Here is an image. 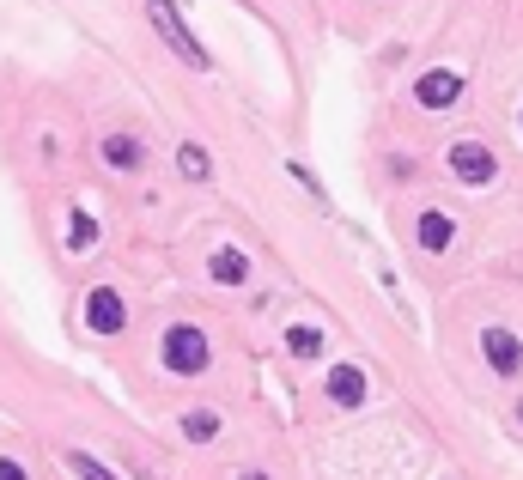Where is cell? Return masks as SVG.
Listing matches in <instances>:
<instances>
[{
  "instance_id": "cell-1",
  "label": "cell",
  "mask_w": 523,
  "mask_h": 480,
  "mask_svg": "<svg viewBox=\"0 0 523 480\" xmlns=\"http://www.w3.org/2000/svg\"><path fill=\"white\" fill-rule=\"evenodd\" d=\"M159 359H165V371H177V377H201V371L213 365V341H207L195 323H177V329H165Z\"/></svg>"
},
{
  "instance_id": "cell-2",
  "label": "cell",
  "mask_w": 523,
  "mask_h": 480,
  "mask_svg": "<svg viewBox=\"0 0 523 480\" xmlns=\"http://www.w3.org/2000/svg\"><path fill=\"white\" fill-rule=\"evenodd\" d=\"M451 171H457V183H469V189H487V183L499 177L493 152H487L481 140H451Z\"/></svg>"
},
{
  "instance_id": "cell-3",
  "label": "cell",
  "mask_w": 523,
  "mask_h": 480,
  "mask_svg": "<svg viewBox=\"0 0 523 480\" xmlns=\"http://www.w3.org/2000/svg\"><path fill=\"white\" fill-rule=\"evenodd\" d=\"M86 323H92V335H122L128 304L116 298V286H92V298H86Z\"/></svg>"
},
{
  "instance_id": "cell-4",
  "label": "cell",
  "mask_w": 523,
  "mask_h": 480,
  "mask_svg": "<svg viewBox=\"0 0 523 480\" xmlns=\"http://www.w3.org/2000/svg\"><path fill=\"white\" fill-rule=\"evenodd\" d=\"M153 25L165 31V43H171V49H177V55H183L189 67H207V49H201V43H195V37L183 31V19L171 13V0H153Z\"/></svg>"
},
{
  "instance_id": "cell-5",
  "label": "cell",
  "mask_w": 523,
  "mask_h": 480,
  "mask_svg": "<svg viewBox=\"0 0 523 480\" xmlns=\"http://www.w3.org/2000/svg\"><path fill=\"white\" fill-rule=\"evenodd\" d=\"M414 98H420V110H451V104L463 98V73H451V67L426 73L420 86H414Z\"/></svg>"
},
{
  "instance_id": "cell-6",
  "label": "cell",
  "mask_w": 523,
  "mask_h": 480,
  "mask_svg": "<svg viewBox=\"0 0 523 480\" xmlns=\"http://www.w3.org/2000/svg\"><path fill=\"white\" fill-rule=\"evenodd\" d=\"M481 347H487V365H493L499 377H511V371L523 365V347H517L505 329H487V335H481Z\"/></svg>"
},
{
  "instance_id": "cell-7",
  "label": "cell",
  "mask_w": 523,
  "mask_h": 480,
  "mask_svg": "<svg viewBox=\"0 0 523 480\" xmlns=\"http://www.w3.org/2000/svg\"><path fill=\"white\" fill-rule=\"evenodd\" d=\"M451 237H457V225L444 219V213H420V250L444 256V250H451Z\"/></svg>"
},
{
  "instance_id": "cell-8",
  "label": "cell",
  "mask_w": 523,
  "mask_h": 480,
  "mask_svg": "<svg viewBox=\"0 0 523 480\" xmlns=\"http://www.w3.org/2000/svg\"><path fill=\"white\" fill-rule=\"evenodd\" d=\"M140 140H128V134H110L104 140V165H116V171H140Z\"/></svg>"
},
{
  "instance_id": "cell-9",
  "label": "cell",
  "mask_w": 523,
  "mask_h": 480,
  "mask_svg": "<svg viewBox=\"0 0 523 480\" xmlns=\"http://www.w3.org/2000/svg\"><path fill=\"white\" fill-rule=\"evenodd\" d=\"M329 395H335L341 408H353V402H365V377H359V371H335V377H329Z\"/></svg>"
},
{
  "instance_id": "cell-10",
  "label": "cell",
  "mask_w": 523,
  "mask_h": 480,
  "mask_svg": "<svg viewBox=\"0 0 523 480\" xmlns=\"http://www.w3.org/2000/svg\"><path fill=\"white\" fill-rule=\"evenodd\" d=\"M244 274H250V262H244L238 250H219V256H213V280H226V286H238Z\"/></svg>"
},
{
  "instance_id": "cell-11",
  "label": "cell",
  "mask_w": 523,
  "mask_h": 480,
  "mask_svg": "<svg viewBox=\"0 0 523 480\" xmlns=\"http://www.w3.org/2000/svg\"><path fill=\"white\" fill-rule=\"evenodd\" d=\"M177 165H183L189 183H207V177H213V165H207V152H201V146H183V152H177Z\"/></svg>"
},
{
  "instance_id": "cell-12",
  "label": "cell",
  "mask_w": 523,
  "mask_h": 480,
  "mask_svg": "<svg viewBox=\"0 0 523 480\" xmlns=\"http://www.w3.org/2000/svg\"><path fill=\"white\" fill-rule=\"evenodd\" d=\"M292 353L298 359H317L323 353V329H292Z\"/></svg>"
},
{
  "instance_id": "cell-13",
  "label": "cell",
  "mask_w": 523,
  "mask_h": 480,
  "mask_svg": "<svg viewBox=\"0 0 523 480\" xmlns=\"http://www.w3.org/2000/svg\"><path fill=\"white\" fill-rule=\"evenodd\" d=\"M67 244H73V250H92V244H98V225H92L86 213H73V237H67Z\"/></svg>"
},
{
  "instance_id": "cell-14",
  "label": "cell",
  "mask_w": 523,
  "mask_h": 480,
  "mask_svg": "<svg viewBox=\"0 0 523 480\" xmlns=\"http://www.w3.org/2000/svg\"><path fill=\"white\" fill-rule=\"evenodd\" d=\"M67 468H80L86 480H116V474H110V468H98V462H92L86 450H67Z\"/></svg>"
},
{
  "instance_id": "cell-15",
  "label": "cell",
  "mask_w": 523,
  "mask_h": 480,
  "mask_svg": "<svg viewBox=\"0 0 523 480\" xmlns=\"http://www.w3.org/2000/svg\"><path fill=\"white\" fill-rule=\"evenodd\" d=\"M183 426H189V438H213V432H219V420H213V414H189Z\"/></svg>"
},
{
  "instance_id": "cell-16",
  "label": "cell",
  "mask_w": 523,
  "mask_h": 480,
  "mask_svg": "<svg viewBox=\"0 0 523 480\" xmlns=\"http://www.w3.org/2000/svg\"><path fill=\"white\" fill-rule=\"evenodd\" d=\"M0 480H25V468H13V462H0Z\"/></svg>"
},
{
  "instance_id": "cell-17",
  "label": "cell",
  "mask_w": 523,
  "mask_h": 480,
  "mask_svg": "<svg viewBox=\"0 0 523 480\" xmlns=\"http://www.w3.org/2000/svg\"><path fill=\"white\" fill-rule=\"evenodd\" d=\"M244 480H262V474H244Z\"/></svg>"
}]
</instances>
